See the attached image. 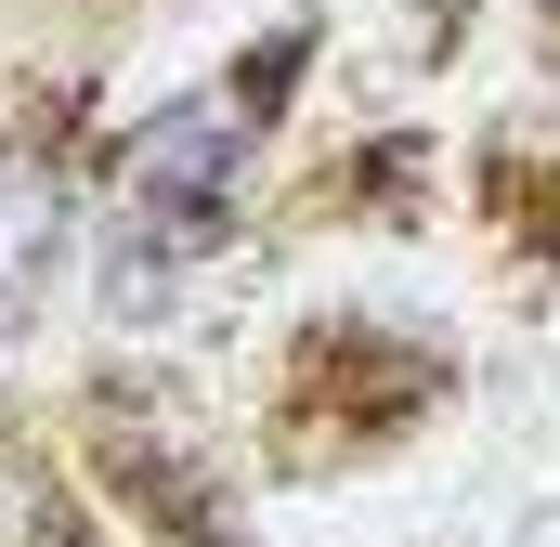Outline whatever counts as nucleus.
<instances>
[{"label":"nucleus","mask_w":560,"mask_h":547,"mask_svg":"<svg viewBox=\"0 0 560 547\" xmlns=\"http://www.w3.org/2000/svg\"><path fill=\"white\" fill-rule=\"evenodd\" d=\"M66 235H79V183L39 143H0V326L39 313V287L66 274Z\"/></svg>","instance_id":"obj_1"},{"label":"nucleus","mask_w":560,"mask_h":547,"mask_svg":"<svg viewBox=\"0 0 560 547\" xmlns=\"http://www.w3.org/2000/svg\"><path fill=\"white\" fill-rule=\"evenodd\" d=\"M0 547H79V535H66V496H52L39 469L0 482Z\"/></svg>","instance_id":"obj_2"}]
</instances>
